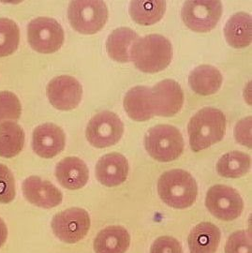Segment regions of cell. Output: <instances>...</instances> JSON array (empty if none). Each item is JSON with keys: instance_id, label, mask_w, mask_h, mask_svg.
<instances>
[{"instance_id": "6da1fadb", "label": "cell", "mask_w": 252, "mask_h": 253, "mask_svg": "<svg viewBox=\"0 0 252 253\" xmlns=\"http://www.w3.org/2000/svg\"><path fill=\"white\" fill-rule=\"evenodd\" d=\"M226 131L225 115L218 109L206 107L189 120V145L194 152L215 145L222 140Z\"/></svg>"}, {"instance_id": "7a4b0ae2", "label": "cell", "mask_w": 252, "mask_h": 253, "mask_svg": "<svg viewBox=\"0 0 252 253\" xmlns=\"http://www.w3.org/2000/svg\"><path fill=\"white\" fill-rule=\"evenodd\" d=\"M171 58L170 41L158 34L139 38L130 51V60L138 70L145 73L163 71L170 65Z\"/></svg>"}, {"instance_id": "3957f363", "label": "cell", "mask_w": 252, "mask_h": 253, "mask_svg": "<svg viewBox=\"0 0 252 253\" xmlns=\"http://www.w3.org/2000/svg\"><path fill=\"white\" fill-rule=\"evenodd\" d=\"M158 193L161 199L170 208L185 209L195 203L198 186L189 172L173 169L163 172L160 176Z\"/></svg>"}, {"instance_id": "277c9868", "label": "cell", "mask_w": 252, "mask_h": 253, "mask_svg": "<svg viewBox=\"0 0 252 253\" xmlns=\"http://www.w3.org/2000/svg\"><path fill=\"white\" fill-rule=\"evenodd\" d=\"M144 146L154 160L161 163H170L177 160L183 153L184 139L175 126L161 124L147 131Z\"/></svg>"}, {"instance_id": "5b68a950", "label": "cell", "mask_w": 252, "mask_h": 253, "mask_svg": "<svg viewBox=\"0 0 252 253\" xmlns=\"http://www.w3.org/2000/svg\"><path fill=\"white\" fill-rule=\"evenodd\" d=\"M72 27L81 34L91 35L99 32L108 19L106 4L100 0L72 1L68 9Z\"/></svg>"}, {"instance_id": "8992f818", "label": "cell", "mask_w": 252, "mask_h": 253, "mask_svg": "<svg viewBox=\"0 0 252 253\" xmlns=\"http://www.w3.org/2000/svg\"><path fill=\"white\" fill-rule=\"evenodd\" d=\"M90 226L88 212L79 208H69L55 214L51 223L54 235L67 244L80 242L88 234Z\"/></svg>"}, {"instance_id": "52a82bcc", "label": "cell", "mask_w": 252, "mask_h": 253, "mask_svg": "<svg viewBox=\"0 0 252 253\" xmlns=\"http://www.w3.org/2000/svg\"><path fill=\"white\" fill-rule=\"evenodd\" d=\"M64 30L60 24L50 17L33 19L27 27V40L33 50L41 54H53L64 42Z\"/></svg>"}, {"instance_id": "ba28073f", "label": "cell", "mask_w": 252, "mask_h": 253, "mask_svg": "<svg viewBox=\"0 0 252 253\" xmlns=\"http://www.w3.org/2000/svg\"><path fill=\"white\" fill-rule=\"evenodd\" d=\"M124 133V124L117 114L102 111L88 122L85 136L91 145L105 148L117 144Z\"/></svg>"}, {"instance_id": "9c48e42d", "label": "cell", "mask_w": 252, "mask_h": 253, "mask_svg": "<svg viewBox=\"0 0 252 253\" xmlns=\"http://www.w3.org/2000/svg\"><path fill=\"white\" fill-rule=\"evenodd\" d=\"M206 207L216 218L232 221L241 216L244 202L240 193L234 188L226 185H215L207 191Z\"/></svg>"}, {"instance_id": "30bf717a", "label": "cell", "mask_w": 252, "mask_h": 253, "mask_svg": "<svg viewBox=\"0 0 252 253\" xmlns=\"http://www.w3.org/2000/svg\"><path fill=\"white\" fill-rule=\"evenodd\" d=\"M222 14L220 1H187L181 11L182 20L189 29L205 33L216 27Z\"/></svg>"}, {"instance_id": "8fae6325", "label": "cell", "mask_w": 252, "mask_h": 253, "mask_svg": "<svg viewBox=\"0 0 252 253\" xmlns=\"http://www.w3.org/2000/svg\"><path fill=\"white\" fill-rule=\"evenodd\" d=\"M154 116L169 118L176 115L183 106L184 93L180 84L171 79L158 83L150 89Z\"/></svg>"}, {"instance_id": "7c38bea8", "label": "cell", "mask_w": 252, "mask_h": 253, "mask_svg": "<svg viewBox=\"0 0 252 253\" xmlns=\"http://www.w3.org/2000/svg\"><path fill=\"white\" fill-rule=\"evenodd\" d=\"M46 94L54 108L60 111H71L81 102L83 87L74 77L61 75L49 82Z\"/></svg>"}, {"instance_id": "4fadbf2b", "label": "cell", "mask_w": 252, "mask_h": 253, "mask_svg": "<svg viewBox=\"0 0 252 253\" xmlns=\"http://www.w3.org/2000/svg\"><path fill=\"white\" fill-rule=\"evenodd\" d=\"M22 190L25 198L38 208H55L61 204L63 199L62 192L54 184L37 175L26 178Z\"/></svg>"}, {"instance_id": "5bb4252c", "label": "cell", "mask_w": 252, "mask_h": 253, "mask_svg": "<svg viewBox=\"0 0 252 253\" xmlns=\"http://www.w3.org/2000/svg\"><path fill=\"white\" fill-rule=\"evenodd\" d=\"M66 145L63 129L53 123H45L37 126L33 131L32 148L43 159H52L61 153Z\"/></svg>"}, {"instance_id": "9a60e30c", "label": "cell", "mask_w": 252, "mask_h": 253, "mask_svg": "<svg viewBox=\"0 0 252 253\" xmlns=\"http://www.w3.org/2000/svg\"><path fill=\"white\" fill-rule=\"evenodd\" d=\"M96 177L100 184L112 188L123 184L127 178L128 163L122 154L117 152L102 156L95 168Z\"/></svg>"}, {"instance_id": "2e32d148", "label": "cell", "mask_w": 252, "mask_h": 253, "mask_svg": "<svg viewBox=\"0 0 252 253\" xmlns=\"http://www.w3.org/2000/svg\"><path fill=\"white\" fill-rule=\"evenodd\" d=\"M55 177L58 183L70 190L84 188L89 178V171L84 161L77 157H68L57 163Z\"/></svg>"}, {"instance_id": "e0dca14e", "label": "cell", "mask_w": 252, "mask_h": 253, "mask_svg": "<svg viewBox=\"0 0 252 253\" xmlns=\"http://www.w3.org/2000/svg\"><path fill=\"white\" fill-rule=\"evenodd\" d=\"M130 244V235L126 228L108 226L101 230L94 240L96 253H125Z\"/></svg>"}, {"instance_id": "ac0fdd59", "label": "cell", "mask_w": 252, "mask_h": 253, "mask_svg": "<svg viewBox=\"0 0 252 253\" xmlns=\"http://www.w3.org/2000/svg\"><path fill=\"white\" fill-rule=\"evenodd\" d=\"M219 229L210 222H202L194 227L189 237L190 253H216L220 243Z\"/></svg>"}, {"instance_id": "d6986e66", "label": "cell", "mask_w": 252, "mask_h": 253, "mask_svg": "<svg viewBox=\"0 0 252 253\" xmlns=\"http://www.w3.org/2000/svg\"><path fill=\"white\" fill-rule=\"evenodd\" d=\"M150 94V88L144 85H138L127 91L123 104L127 116L132 120L143 122L153 118Z\"/></svg>"}, {"instance_id": "ffe728a7", "label": "cell", "mask_w": 252, "mask_h": 253, "mask_svg": "<svg viewBox=\"0 0 252 253\" xmlns=\"http://www.w3.org/2000/svg\"><path fill=\"white\" fill-rule=\"evenodd\" d=\"M140 37L128 27H120L109 35L106 50L109 56L117 62L130 61V51Z\"/></svg>"}, {"instance_id": "44dd1931", "label": "cell", "mask_w": 252, "mask_h": 253, "mask_svg": "<svg viewBox=\"0 0 252 253\" xmlns=\"http://www.w3.org/2000/svg\"><path fill=\"white\" fill-rule=\"evenodd\" d=\"M223 81L220 72L213 66L202 65L189 74L191 89L201 96H210L219 90Z\"/></svg>"}, {"instance_id": "7402d4cb", "label": "cell", "mask_w": 252, "mask_h": 253, "mask_svg": "<svg viewBox=\"0 0 252 253\" xmlns=\"http://www.w3.org/2000/svg\"><path fill=\"white\" fill-rule=\"evenodd\" d=\"M227 42L234 48H245L252 43V15L238 12L228 20L224 28Z\"/></svg>"}, {"instance_id": "603a6c76", "label": "cell", "mask_w": 252, "mask_h": 253, "mask_svg": "<svg viewBox=\"0 0 252 253\" xmlns=\"http://www.w3.org/2000/svg\"><path fill=\"white\" fill-rule=\"evenodd\" d=\"M25 145V132L15 122H5L0 125V157L14 158L21 153Z\"/></svg>"}, {"instance_id": "cb8c5ba5", "label": "cell", "mask_w": 252, "mask_h": 253, "mask_svg": "<svg viewBox=\"0 0 252 253\" xmlns=\"http://www.w3.org/2000/svg\"><path fill=\"white\" fill-rule=\"evenodd\" d=\"M252 165L250 155L241 151H231L223 155L216 163L218 174L226 178H238L248 173Z\"/></svg>"}, {"instance_id": "d4e9b609", "label": "cell", "mask_w": 252, "mask_h": 253, "mask_svg": "<svg viewBox=\"0 0 252 253\" xmlns=\"http://www.w3.org/2000/svg\"><path fill=\"white\" fill-rule=\"evenodd\" d=\"M166 10L164 1H131L129 14L137 24L151 26L158 23L163 17Z\"/></svg>"}, {"instance_id": "484cf974", "label": "cell", "mask_w": 252, "mask_h": 253, "mask_svg": "<svg viewBox=\"0 0 252 253\" xmlns=\"http://www.w3.org/2000/svg\"><path fill=\"white\" fill-rule=\"evenodd\" d=\"M20 42V29L17 24L8 18H0V57L13 54Z\"/></svg>"}, {"instance_id": "4316f807", "label": "cell", "mask_w": 252, "mask_h": 253, "mask_svg": "<svg viewBox=\"0 0 252 253\" xmlns=\"http://www.w3.org/2000/svg\"><path fill=\"white\" fill-rule=\"evenodd\" d=\"M22 106L18 97L10 91L0 92V125L11 120H18Z\"/></svg>"}, {"instance_id": "83f0119b", "label": "cell", "mask_w": 252, "mask_h": 253, "mask_svg": "<svg viewBox=\"0 0 252 253\" xmlns=\"http://www.w3.org/2000/svg\"><path fill=\"white\" fill-rule=\"evenodd\" d=\"M16 195L15 180L9 168L0 163V203L9 204Z\"/></svg>"}, {"instance_id": "f1b7e54d", "label": "cell", "mask_w": 252, "mask_h": 253, "mask_svg": "<svg viewBox=\"0 0 252 253\" xmlns=\"http://www.w3.org/2000/svg\"><path fill=\"white\" fill-rule=\"evenodd\" d=\"M224 253H252L251 234L244 230L232 234L226 242Z\"/></svg>"}, {"instance_id": "f546056e", "label": "cell", "mask_w": 252, "mask_h": 253, "mask_svg": "<svg viewBox=\"0 0 252 253\" xmlns=\"http://www.w3.org/2000/svg\"><path fill=\"white\" fill-rule=\"evenodd\" d=\"M150 253H183L180 242L171 236H161L154 241Z\"/></svg>"}, {"instance_id": "4dcf8cb0", "label": "cell", "mask_w": 252, "mask_h": 253, "mask_svg": "<svg viewBox=\"0 0 252 253\" xmlns=\"http://www.w3.org/2000/svg\"><path fill=\"white\" fill-rule=\"evenodd\" d=\"M234 136L239 144L252 148V117L243 118L236 124Z\"/></svg>"}, {"instance_id": "1f68e13d", "label": "cell", "mask_w": 252, "mask_h": 253, "mask_svg": "<svg viewBox=\"0 0 252 253\" xmlns=\"http://www.w3.org/2000/svg\"><path fill=\"white\" fill-rule=\"evenodd\" d=\"M8 238V228L4 220L0 217V248L6 243Z\"/></svg>"}]
</instances>
